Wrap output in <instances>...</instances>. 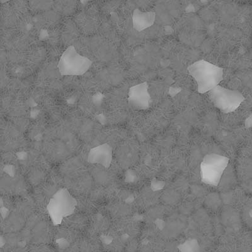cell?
<instances>
[{"instance_id":"cell-29","label":"cell","mask_w":252,"mask_h":252,"mask_svg":"<svg viewBox=\"0 0 252 252\" xmlns=\"http://www.w3.org/2000/svg\"><path fill=\"white\" fill-rule=\"evenodd\" d=\"M29 252H55L46 244H32Z\"/></svg>"},{"instance_id":"cell-5","label":"cell","mask_w":252,"mask_h":252,"mask_svg":"<svg viewBox=\"0 0 252 252\" xmlns=\"http://www.w3.org/2000/svg\"><path fill=\"white\" fill-rule=\"evenodd\" d=\"M228 158L217 154L206 155L201 165L202 181L208 185H219L225 170L228 166Z\"/></svg>"},{"instance_id":"cell-23","label":"cell","mask_w":252,"mask_h":252,"mask_svg":"<svg viewBox=\"0 0 252 252\" xmlns=\"http://www.w3.org/2000/svg\"><path fill=\"white\" fill-rule=\"evenodd\" d=\"M80 252H99L100 242L97 237L83 238L79 240Z\"/></svg>"},{"instance_id":"cell-27","label":"cell","mask_w":252,"mask_h":252,"mask_svg":"<svg viewBox=\"0 0 252 252\" xmlns=\"http://www.w3.org/2000/svg\"><path fill=\"white\" fill-rule=\"evenodd\" d=\"M44 219L42 213L40 212L33 213L27 219L26 228L31 229L33 228L38 222Z\"/></svg>"},{"instance_id":"cell-18","label":"cell","mask_w":252,"mask_h":252,"mask_svg":"<svg viewBox=\"0 0 252 252\" xmlns=\"http://www.w3.org/2000/svg\"><path fill=\"white\" fill-rule=\"evenodd\" d=\"M89 221V220L88 219L87 216L75 212L69 217L65 218L61 224L64 225L81 232L83 230H87Z\"/></svg>"},{"instance_id":"cell-20","label":"cell","mask_w":252,"mask_h":252,"mask_svg":"<svg viewBox=\"0 0 252 252\" xmlns=\"http://www.w3.org/2000/svg\"><path fill=\"white\" fill-rule=\"evenodd\" d=\"M35 208L36 205L33 197L26 195L15 202L13 210L21 214L28 219L31 215L35 213Z\"/></svg>"},{"instance_id":"cell-26","label":"cell","mask_w":252,"mask_h":252,"mask_svg":"<svg viewBox=\"0 0 252 252\" xmlns=\"http://www.w3.org/2000/svg\"><path fill=\"white\" fill-rule=\"evenodd\" d=\"M89 197L96 203L106 199V190L105 187L94 186L90 193Z\"/></svg>"},{"instance_id":"cell-9","label":"cell","mask_w":252,"mask_h":252,"mask_svg":"<svg viewBox=\"0 0 252 252\" xmlns=\"http://www.w3.org/2000/svg\"><path fill=\"white\" fill-rule=\"evenodd\" d=\"M1 192L4 195L24 196L27 193V184L24 177L18 173L13 176L6 172L2 174Z\"/></svg>"},{"instance_id":"cell-10","label":"cell","mask_w":252,"mask_h":252,"mask_svg":"<svg viewBox=\"0 0 252 252\" xmlns=\"http://www.w3.org/2000/svg\"><path fill=\"white\" fill-rule=\"evenodd\" d=\"M138 150L133 143L125 142L116 148L114 152L115 161L121 168H129L138 160Z\"/></svg>"},{"instance_id":"cell-21","label":"cell","mask_w":252,"mask_h":252,"mask_svg":"<svg viewBox=\"0 0 252 252\" xmlns=\"http://www.w3.org/2000/svg\"><path fill=\"white\" fill-rule=\"evenodd\" d=\"M80 231H76L75 229L61 224L55 229V238L56 240L64 241L67 244L71 245L80 239Z\"/></svg>"},{"instance_id":"cell-14","label":"cell","mask_w":252,"mask_h":252,"mask_svg":"<svg viewBox=\"0 0 252 252\" xmlns=\"http://www.w3.org/2000/svg\"><path fill=\"white\" fill-rule=\"evenodd\" d=\"M55 229L52 224L44 218L31 230V243L32 244H49L55 238Z\"/></svg>"},{"instance_id":"cell-8","label":"cell","mask_w":252,"mask_h":252,"mask_svg":"<svg viewBox=\"0 0 252 252\" xmlns=\"http://www.w3.org/2000/svg\"><path fill=\"white\" fill-rule=\"evenodd\" d=\"M151 95L148 83L143 82L130 88L128 101L134 109L147 110L151 105Z\"/></svg>"},{"instance_id":"cell-24","label":"cell","mask_w":252,"mask_h":252,"mask_svg":"<svg viewBox=\"0 0 252 252\" xmlns=\"http://www.w3.org/2000/svg\"><path fill=\"white\" fill-rule=\"evenodd\" d=\"M47 172L39 168H32L28 170V180L32 186L38 187L46 182Z\"/></svg>"},{"instance_id":"cell-19","label":"cell","mask_w":252,"mask_h":252,"mask_svg":"<svg viewBox=\"0 0 252 252\" xmlns=\"http://www.w3.org/2000/svg\"><path fill=\"white\" fill-rule=\"evenodd\" d=\"M107 215L112 219L125 218L129 215L130 211V207L125 202L119 201H110L105 207Z\"/></svg>"},{"instance_id":"cell-25","label":"cell","mask_w":252,"mask_h":252,"mask_svg":"<svg viewBox=\"0 0 252 252\" xmlns=\"http://www.w3.org/2000/svg\"><path fill=\"white\" fill-rule=\"evenodd\" d=\"M4 245L10 250L19 247L20 242H23L20 232L4 234Z\"/></svg>"},{"instance_id":"cell-3","label":"cell","mask_w":252,"mask_h":252,"mask_svg":"<svg viewBox=\"0 0 252 252\" xmlns=\"http://www.w3.org/2000/svg\"><path fill=\"white\" fill-rule=\"evenodd\" d=\"M208 94L215 107L224 114L236 111L245 100L244 94L240 91L220 85L209 92Z\"/></svg>"},{"instance_id":"cell-12","label":"cell","mask_w":252,"mask_h":252,"mask_svg":"<svg viewBox=\"0 0 252 252\" xmlns=\"http://www.w3.org/2000/svg\"><path fill=\"white\" fill-rule=\"evenodd\" d=\"M113 150L109 144L94 146L91 148L88 154L87 162L92 165H99L109 168L113 161Z\"/></svg>"},{"instance_id":"cell-30","label":"cell","mask_w":252,"mask_h":252,"mask_svg":"<svg viewBox=\"0 0 252 252\" xmlns=\"http://www.w3.org/2000/svg\"><path fill=\"white\" fill-rule=\"evenodd\" d=\"M8 252H29V250H27L24 247H17L15 248L11 249L8 250Z\"/></svg>"},{"instance_id":"cell-17","label":"cell","mask_w":252,"mask_h":252,"mask_svg":"<svg viewBox=\"0 0 252 252\" xmlns=\"http://www.w3.org/2000/svg\"><path fill=\"white\" fill-rule=\"evenodd\" d=\"M156 20V13L145 12L140 9H136L132 16L133 28L136 31L142 32L151 28Z\"/></svg>"},{"instance_id":"cell-1","label":"cell","mask_w":252,"mask_h":252,"mask_svg":"<svg viewBox=\"0 0 252 252\" xmlns=\"http://www.w3.org/2000/svg\"><path fill=\"white\" fill-rule=\"evenodd\" d=\"M188 71L196 83L197 92L201 94H208L224 78L223 69L206 60L193 63L188 67Z\"/></svg>"},{"instance_id":"cell-11","label":"cell","mask_w":252,"mask_h":252,"mask_svg":"<svg viewBox=\"0 0 252 252\" xmlns=\"http://www.w3.org/2000/svg\"><path fill=\"white\" fill-rule=\"evenodd\" d=\"M86 158L82 155L71 157L63 162L60 166L59 173L66 179H74L89 172V168L85 165Z\"/></svg>"},{"instance_id":"cell-22","label":"cell","mask_w":252,"mask_h":252,"mask_svg":"<svg viewBox=\"0 0 252 252\" xmlns=\"http://www.w3.org/2000/svg\"><path fill=\"white\" fill-rule=\"evenodd\" d=\"M76 200H77V206H76L77 212L86 216H92L96 213V203L92 201L89 196L76 197Z\"/></svg>"},{"instance_id":"cell-13","label":"cell","mask_w":252,"mask_h":252,"mask_svg":"<svg viewBox=\"0 0 252 252\" xmlns=\"http://www.w3.org/2000/svg\"><path fill=\"white\" fill-rule=\"evenodd\" d=\"M111 218L106 213L96 212L91 216L87 231L89 236L98 237L107 233L111 226Z\"/></svg>"},{"instance_id":"cell-28","label":"cell","mask_w":252,"mask_h":252,"mask_svg":"<svg viewBox=\"0 0 252 252\" xmlns=\"http://www.w3.org/2000/svg\"><path fill=\"white\" fill-rule=\"evenodd\" d=\"M181 252H199V247L195 241H188L180 247Z\"/></svg>"},{"instance_id":"cell-16","label":"cell","mask_w":252,"mask_h":252,"mask_svg":"<svg viewBox=\"0 0 252 252\" xmlns=\"http://www.w3.org/2000/svg\"><path fill=\"white\" fill-rule=\"evenodd\" d=\"M27 218L17 211H12L2 220L1 230L4 234L20 232L26 227Z\"/></svg>"},{"instance_id":"cell-2","label":"cell","mask_w":252,"mask_h":252,"mask_svg":"<svg viewBox=\"0 0 252 252\" xmlns=\"http://www.w3.org/2000/svg\"><path fill=\"white\" fill-rule=\"evenodd\" d=\"M77 200L66 188H61L52 198L47 206V211L53 221L56 224H62L65 218L76 212Z\"/></svg>"},{"instance_id":"cell-15","label":"cell","mask_w":252,"mask_h":252,"mask_svg":"<svg viewBox=\"0 0 252 252\" xmlns=\"http://www.w3.org/2000/svg\"><path fill=\"white\" fill-rule=\"evenodd\" d=\"M89 170L93 178L94 186L106 188L116 181L117 174L110 168L99 165H92L89 168Z\"/></svg>"},{"instance_id":"cell-4","label":"cell","mask_w":252,"mask_h":252,"mask_svg":"<svg viewBox=\"0 0 252 252\" xmlns=\"http://www.w3.org/2000/svg\"><path fill=\"white\" fill-rule=\"evenodd\" d=\"M91 65V60L80 55L75 47L71 46L61 56L58 69L62 75L80 76L86 73Z\"/></svg>"},{"instance_id":"cell-6","label":"cell","mask_w":252,"mask_h":252,"mask_svg":"<svg viewBox=\"0 0 252 252\" xmlns=\"http://www.w3.org/2000/svg\"><path fill=\"white\" fill-rule=\"evenodd\" d=\"M40 151L49 161L54 163H63L72 157L71 151L59 139L44 142Z\"/></svg>"},{"instance_id":"cell-7","label":"cell","mask_w":252,"mask_h":252,"mask_svg":"<svg viewBox=\"0 0 252 252\" xmlns=\"http://www.w3.org/2000/svg\"><path fill=\"white\" fill-rule=\"evenodd\" d=\"M94 186L93 178L89 172L74 179L64 178V188L67 189L76 197L89 196Z\"/></svg>"}]
</instances>
